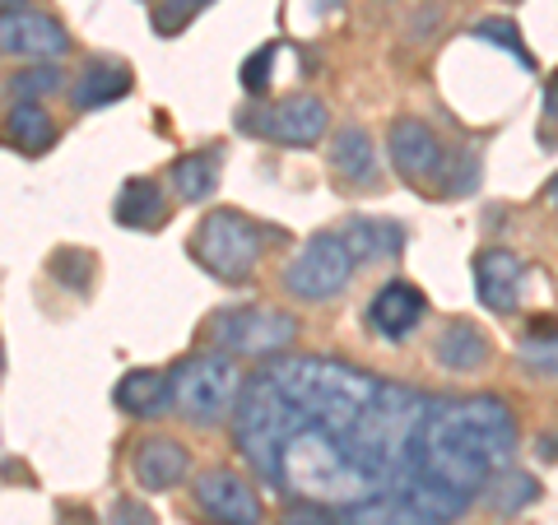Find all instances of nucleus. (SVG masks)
<instances>
[{
	"label": "nucleus",
	"instance_id": "obj_34",
	"mask_svg": "<svg viewBox=\"0 0 558 525\" xmlns=\"http://www.w3.org/2000/svg\"><path fill=\"white\" fill-rule=\"evenodd\" d=\"M65 525H94L89 516H75V521H65Z\"/></svg>",
	"mask_w": 558,
	"mask_h": 525
},
{
	"label": "nucleus",
	"instance_id": "obj_25",
	"mask_svg": "<svg viewBox=\"0 0 558 525\" xmlns=\"http://www.w3.org/2000/svg\"><path fill=\"white\" fill-rule=\"evenodd\" d=\"M279 525H344L336 506H322V502H289L284 512H279Z\"/></svg>",
	"mask_w": 558,
	"mask_h": 525
},
{
	"label": "nucleus",
	"instance_id": "obj_29",
	"mask_svg": "<svg viewBox=\"0 0 558 525\" xmlns=\"http://www.w3.org/2000/svg\"><path fill=\"white\" fill-rule=\"evenodd\" d=\"M108 525H159V521H154V512H149L145 502H131V498H121V502L112 506Z\"/></svg>",
	"mask_w": 558,
	"mask_h": 525
},
{
	"label": "nucleus",
	"instance_id": "obj_18",
	"mask_svg": "<svg viewBox=\"0 0 558 525\" xmlns=\"http://www.w3.org/2000/svg\"><path fill=\"white\" fill-rule=\"evenodd\" d=\"M117 223L121 229H159L163 215H168V196H163V186L159 182H149V178H135L121 186V196H117Z\"/></svg>",
	"mask_w": 558,
	"mask_h": 525
},
{
	"label": "nucleus",
	"instance_id": "obj_19",
	"mask_svg": "<svg viewBox=\"0 0 558 525\" xmlns=\"http://www.w3.org/2000/svg\"><path fill=\"white\" fill-rule=\"evenodd\" d=\"M219 159H223L219 149H201V154H186V159L172 163L168 182H172V191H178V200L201 205L205 196H215V186H219Z\"/></svg>",
	"mask_w": 558,
	"mask_h": 525
},
{
	"label": "nucleus",
	"instance_id": "obj_2",
	"mask_svg": "<svg viewBox=\"0 0 558 525\" xmlns=\"http://www.w3.org/2000/svg\"><path fill=\"white\" fill-rule=\"evenodd\" d=\"M387 149H391V168L418 191L465 196V191H475V182H480V159L475 154L447 149L428 121H414V117L391 121Z\"/></svg>",
	"mask_w": 558,
	"mask_h": 525
},
{
	"label": "nucleus",
	"instance_id": "obj_22",
	"mask_svg": "<svg viewBox=\"0 0 558 525\" xmlns=\"http://www.w3.org/2000/svg\"><path fill=\"white\" fill-rule=\"evenodd\" d=\"M517 358H521V367H526L531 377L558 381V330H549V335H535V330H526L521 344H517Z\"/></svg>",
	"mask_w": 558,
	"mask_h": 525
},
{
	"label": "nucleus",
	"instance_id": "obj_4",
	"mask_svg": "<svg viewBox=\"0 0 558 525\" xmlns=\"http://www.w3.org/2000/svg\"><path fill=\"white\" fill-rule=\"evenodd\" d=\"M191 252H196L201 266L223 279V284H242L252 279L260 266V252H266V229L242 215V209H209L201 219L196 237H191Z\"/></svg>",
	"mask_w": 558,
	"mask_h": 525
},
{
	"label": "nucleus",
	"instance_id": "obj_32",
	"mask_svg": "<svg viewBox=\"0 0 558 525\" xmlns=\"http://www.w3.org/2000/svg\"><path fill=\"white\" fill-rule=\"evenodd\" d=\"M312 10L326 14V10H340V0H312Z\"/></svg>",
	"mask_w": 558,
	"mask_h": 525
},
{
	"label": "nucleus",
	"instance_id": "obj_10",
	"mask_svg": "<svg viewBox=\"0 0 558 525\" xmlns=\"http://www.w3.org/2000/svg\"><path fill=\"white\" fill-rule=\"evenodd\" d=\"M424 312H428V297L418 293L410 279H387V284L373 293V303H368V330L381 335V340L400 344L410 330H418Z\"/></svg>",
	"mask_w": 558,
	"mask_h": 525
},
{
	"label": "nucleus",
	"instance_id": "obj_20",
	"mask_svg": "<svg viewBox=\"0 0 558 525\" xmlns=\"http://www.w3.org/2000/svg\"><path fill=\"white\" fill-rule=\"evenodd\" d=\"M5 131L24 154H43V149H51V139H57V121L43 112V102L14 98L5 112Z\"/></svg>",
	"mask_w": 558,
	"mask_h": 525
},
{
	"label": "nucleus",
	"instance_id": "obj_30",
	"mask_svg": "<svg viewBox=\"0 0 558 525\" xmlns=\"http://www.w3.org/2000/svg\"><path fill=\"white\" fill-rule=\"evenodd\" d=\"M545 126L558 131V70L545 80Z\"/></svg>",
	"mask_w": 558,
	"mask_h": 525
},
{
	"label": "nucleus",
	"instance_id": "obj_7",
	"mask_svg": "<svg viewBox=\"0 0 558 525\" xmlns=\"http://www.w3.org/2000/svg\"><path fill=\"white\" fill-rule=\"evenodd\" d=\"M326 126H330V112L317 94H289V98H279L275 108L238 112V131L260 135V139H270V145H293V149L317 145Z\"/></svg>",
	"mask_w": 558,
	"mask_h": 525
},
{
	"label": "nucleus",
	"instance_id": "obj_23",
	"mask_svg": "<svg viewBox=\"0 0 558 525\" xmlns=\"http://www.w3.org/2000/svg\"><path fill=\"white\" fill-rule=\"evenodd\" d=\"M61 84H65V70L43 61V65H28V70H20V75H10V94L24 98V102H38V98L57 94Z\"/></svg>",
	"mask_w": 558,
	"mask_h": 525
},
{
	"label": "nucleus",
	"instance_id": "obj_3",
	"mask_svg": "<svg viewBox=\"0 0 558 525\" xmlns=\"http://www.w3.org/2000/svg\"><path fill=\"white\" fill-rule=\"evenodd\" d=\"M242 387H247V381H242L233 354H223V349H215V354H191L172 367L178 414L196 428H215L223 418H233Z\"/></svg>",
	"mask_w": 558,
	"mask_h": 525
},
{
	"label": "nucleus",
	"instance_id": "obj_28",
	"mask_svg": "<svg viewBox=\"0 0 558 525\" xmlns=\"http://www.w3.org/2000/svg\"><path fill=\"white\" fill-rule=\"evenodd\" d=\"M270 65H275V42L270 47H260L256 57L242 65V89L247 94H266V84H270Z\"/></svg>",
	"mask_w": 558,
	"mask_h": 525
},
{
	"label": "nucleus",
	"instance_id": "obj_14",
	"mask_svg": "<svg viewBox=\"0 0 558 525\" xmlns=\"http://www.w3.org/2000/svg\"><path fill=\"white\" fill-rule=\"evenodd\" d=\"M117 410H126L135 418H159L168 410H178V395H172V373H154V367H140L117 381Z\"/></svg>",
	"mask_w": 558,
	"mask_h": 525
},
{
	"label": "nucleus",
	"instance_id": "obj_8",
	"mask_svg": "<svg viewBox=\"0 0 558 525\" xmlns=\"http://www.w3.org/2000/svg\"><path fill=\"white\" fill-rule=\"evenodd\" d=\"M196 506L219 525H260L266 521L260 493L252 488V479L238 475V469H205L196 479Z\"/></svg>",
	"mask_w": 558,
	"mask_h": 525
},
{
	"label": "nucleus",
	"instance_id": "obj_15",
	"mask_svg": "<svg viewBox=\"0 0 558 525\" xmlns=\"http://www.w3.org/2000/svg\"><path fill=\"white\" fill-rule=\"evenodd\" d=\"M131 84H135L131 65L98 57V61L84 65V75L75 80V89H70V102H75V112H94V108H108V102L126 98Z\"/></svg>",
	"mask_w": 558,
	"mask_h": 525
},
{
	"label": "nucleus",
	"instance_id": "obj_31",
	"mask_svg": "<svg viewBox=\"0 0 558 525\" xmlns=\"http://www.w3.org/2000/svg\"><path fill=\"white\" fill-rule=\"evenodd\" d=\"M545 200L558 209V172H554V178H549V186H545Z\"/></svg>",
	"mask_w": 558,
	"mask_h": 525
},
{
	"label": "nucleus",
	"instance_id": "obj_26",
	"mask_svg": "<svg viewBox=\"0 0 558 525\" xmlns=\"http://www.w3.org/2000/svg\"><path fill=\"white\" fill-rule=\"evenodd\" d=\"M51 274H57L61 284H70L75 293H84V284H89V274H94V256L89 252H61Z\"/></svg>",
	"mask_w": 558,
	"mask_h": 525
},
{
	"label": "nucleus",
	"instance_id": "obj_1",
	"mask_svg": "<svg viewBox=\"0 0 558 525\" xmlns=\"http://www.w3.org/2000/svg\"><path fill=\"white\" fill-rule=\"evenodd\" d=\"M233 442L279 498L336 506L344 525H451L517 461V418L498 395L451 400L293 354L247 377Z\"/></svg>",
	"mask_w": 558,
	"mask_h": 525
},
{
	"label": "nucleus",
	"instance_id": "obj_21",
	"mask_svg": "<svg viewBox=\"0 0 558 525\" xmlns=\"http://www.w3.org/2000/svg\"><path fill=\"white\" fill-rule=\"evenodd\" d=\"M535 493H539V484L531 479V475H521V469H498L494 479H488V488H484V502L494 506L498 516H512V512H521L526 502H535Z\"/></svg>",
	"mask_w": 558,
	"mask_h": 525
},
{
	"label": "nucleus",
	"instance_id": "obj_5",
	"mask_svg": "<svg viewBox=\"0 0 558 525\" xmlns=\"http://www.w3.org/2000/svg\"><path fill=\"white\" fill-rule=\"evenodd\" d=\"M205 340L233 358H275L299 340V317L279 307H219L205 321Z\"/></svg>",
	"mask_w": 558,
	"mask_h": 525
},
{
	"label": "nucleus",
	"instance_id": "obj_17",
	"mask_svg": "<svg viewBox=\"0 0 558 525\" xmlns=\"http://www.w3.org/2000/svg\"><path fill=\"white\" fill-rule=\"evenodd\" d=\"M488 335L475 326V321H447L442 335L433 340V358H438L447 373H480L488 363Z\"/></svg>",
	"mask_w": 558,
	"mask_h": 525
},
{
	"label": "nucleus",
	"instance_id": "obj_27",
	"mask_svg": "<svg viewBox=\"0 0 558 525\" xmlns=\"http://www.w3.org/2000/svg\"><path fill=\"white\" fill-rule=\"evenodd\" d=\"M209 0H159V10H154V28L159 33H178L191 14L205 10Z\"/></svg>",
	"mask_w": 558,
	"mask_h": 525
},
{
	"label": "nucleus",
	"instance_id": "obj_33",
	"mask_svg": "<svg viewBox=\"0 0 558 525\" xmlns=\"http://www.w3.org/2000/svg\"><path fill=\"white\" fill-rule=\"evenodd\" d=\"M24 5V0H5V14H14V10H20Z\"/></svg>",
	"mask_w": 558,
	"mask_h": 525
},
{
	"label": "nucleus",
	"instance_id": "obj_13",
	"mask_svg": "<svg viewBox=\"0 0 558 525\" xmlns=\"http://www.w3.org/2000/svg\"><path fill=\"white\" fill-rule=\"evenodd\" d=\"M326 159H330V172H336L344 186L377 191L381 168H377V149H373V139L363 126H340L336 139H330V149H326Z\"/></svg>",
	"mask_w": 558,
	"mask_h": 525
},
{
	"label": "nucleus",
	"instance_id": "obj_11",
	"mask_svg": "<svg viewBox=\"0 0 558 525\" xmlns=\"http://www.w3.org/2000/svg\"><path fill=\"white\" fill-rule=\"evenodd\" d=\"M0 47H5V57L61 61L70 51V38H65V28L57 20H47V14L14 10V14H5V24H0Z\"/></svg>",
	"mask_w": 558,
	"mask_h": 525
},
{
	"label": "nucleus",
	"instance_id": "obj_24",
	"mask_svg": "<svg viewBox=\"0 0 558 525\" xmlns=\"http://www.w3.org/2000/svg\"><path fill=\"white\" fill-rule=\"evenodd\" d=\"M475 38L480 42H494V47H508L521 65H531V51H526V42H521V33H517L512 20H480L475 24Z\"/></svg>",
	"mask_w": 558,
	"mask_h": 525
},
{
	"label": "nucleus",
	"instance_id": "obj_6",
	"mask_svg": "<svg viewBox=\"0 0 558 525\" xmlns=\"http://www.w3.org/2000/svg\"><path fill=\"white\" fill-rule=\"evenodd\" d=\"M354 252H349L344 233H312L303 242V252L289 260L284 270V289L299 297V303H326V297H336L349 274H354Z\"/></svg>",
	"mask_w": 558,
	"mask_h": 525
},
{
	"label": "nucleus",
	"instance_id": "obj_16",
	"mask_svg": "<svg viewBox=\"0 0 558 525\" xmlns=\"http://www.w3.org/2000/svg\"><path fill=\"white\" fill-rule=\"evenodd\" d=\"M340 233L359 266H381V260H396L405 252V229L396 219H349Z\"/></svg>",
	"mask_w": 558,
	"mask_h": 525
},
{
	"label": "nucleus",
	"instance_id": "obj_12",
	"mask_svg": "<svg viewBox=\"0 0 558 525\" xmlns=\"http://www.w3.org/2000/svg\"><path fill=\"white\" fill-rule=\"evenodd\" d=\"M191 475V451L178 437H145L135 447V484L145 493H168Z\"/></svg>",
	"mask_w": 558,
	"mask_h": 525
},
{
	"label": "nucleus",
	"instance_id": "obj_9",
	"mask_svg": "<svg viewBox=\"0 0 558 525\" xmlns=\"http://www.w3.org/2000/svg\"><path fill=\"white\" fill-rule=\"evenodd\" d=\"M521 289H526V260L502 252V247H484L475 256V293L488 312L512 317L521 307Z\"/></svg>",
	"mask_w": 558,
	"mask_h": 525
}]
</instances>
